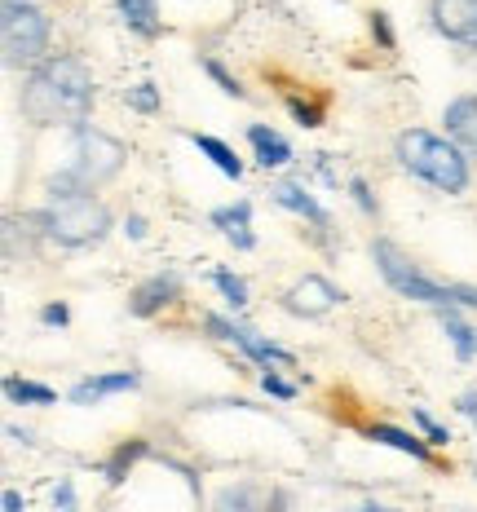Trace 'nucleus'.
Segmentation results:
<instances>
[{
  "instance_id": "f257e3e1",
  "label": "nucleus",
  "mask_w": 477,
  "mask_h": 512,
  "mask_svg": "<svg viewBox=\"0 0 477 512\" xmlns=\"http://www.w3.org/2000/svg\"><path fill=\"white\" fill-rule=\"evenodd\" d=\"M23 115L31 124H71L80 128L93 111V76L80 58L62 53V58L40 62L23 84Z\"/></svg>"
},
{
  "instance_id": "f03ea898",
  "label": "nucleus",
  "mask_w": 477,
  "mask_h": 512,
  "mask_svg": "<svg viewBox=\"0 0 477 512\" xmlns=\"http://www.w3.org/2000/svg\"><path fill=\"white\" fill-rule=\"evenodd\" d=\"M398 159L411 177L429 181L442 195H464L469 190V159L447 137H433L424 128H407V133H398Z\"/></svg>"
},
{
  "instance_id": "7ed1b4c3",
  "label": "nucleus",
  "mask_w": 477,
  "mask_h": 512,
  "mask_svg": "<svg viewBox=\"0 0 477 512\" xmlns=\"http://www.w3.org/2000/svg\"><path fill=\"white\" fill-rule=\"evenodd\" d=\"M371 256H376V265H380V274H385V283L394 287L398 296H407V301H420V305H433V309H455V305L477 309V287L429 279V274H424L420 265L411 261V256H402L389 239H376V243H371Z\"/></svg>"
},
{
  "instance_id": "20e7f679",
  "label": "nucleus",
  "mask_w": 477,
  "mask_h": 512,
  "mask_svg": "<svg viewBox=\"0 0 477 512\" xmlns=\"http://www.w3.org/2000/svg\"><path fill=\"white\" fill-rule=\"evenodd\" d=\"M124 168V146L115 137H106L102 128L80 124L76 128V159L62 177L49 181V195L53 199H71V195H89L93 186L111 181Z\"/></svg>"
},
{
  "instance_id": "39448f33",
  "label": "nucleus",
  "mask_w": 477,
  "mask_h": 512,
  "mask_svg": "<svg viewBox=\"0 0 477 512\" xmlns=\"http://www.w3.org/2000/svg\"><path fill=\"white\" fill-rule=\"evenodd\" d=\"M31 226H40V234H49L58 248H89L111 230V212L89 195H71V199H53L45 212L27 217Z\"/></svg>"
},
{
  "instance_id": "423d86ee",
  "label": "nucleus",
  "mask_w": 477,
  "mask_h": 512,
  "mask_svg": "<svg viewBox=\"0 0 477 512\" xmlns=\"http://www.w3.org/2000/svg\"><path fill=\"white\" fill-rule=\"evenodd\" d=\"M0 45L9 67L36 62L49 49V14L36 0H5L0 5Z\"/></svg>"
},
{
  "instance_id": "0eeeda50",
  "label": "nucleus",
  "mask_w": 477,
  "mask_h": 512,
  "mask_svg": "<svg viewBox=\"0 0 477 512\" xmlns=\"http://www.w3.org/2000/svg\"><path fill=\"white\" fill-rule=\"evenodd\" d=\"M208 332L212 336H221V340H235V345L243 349L248 358H257V362H292V354L283 345H274V340H265L257 336L252 327H243V323H230V318H221V314H208Z\"/></svg>"
},
{
  "instance_id": "6e6552de",
  "label": "nucleus",
  "mask_w": 477,
  "mask_h": 512,
  "mask_svg": "<svg viewBox=\"0 0 477 512\" xmlns=\"http://www.w3.org/2000/svg\"><path fill=\"white\" fill-rule=\"evenodd\" d=\"M433 27L455 45L477 49V0H433Z\"/></svg>"
},
{
  "instance_id": "1a4fd4ad",
  "label": "nucleus",
  "mask_w": 477,
  "mask_h": 512,
  "mask_svg": "<svg viewBox=\"0 0 477 512\" xmlns=\"http://www.w3.org/2000/svg\"><path fill=\"white\" fill-rule=\"evenodd\" d=\"M341 301H345V296L336 292V287L327 283L323 274H305V279L296 283L288 296H283L288 314H301V318H318V314H327V309H336Z\"/></svg>"
},
{
  "instance_id": "9d476101",
  "label": "nucleus",
  "mask_w": 477,
  "mask_h": 512,
  "mask_svg": "<svg viewBox=\"0 0 477 512\" xmlns=\"http://www.w3.org/2000/svg\"><path fill=\"white\" fill-rule=\"evenodd\" d=\"M177 292H182V283H177V274H155V279L137 283L133 296H129V314L133 318H151L159 314L164 305L177 301Z\"/></svg>"
},
{
  "instance_id": "9b49d317",
  "label": "nucleus",
  "mask_w": 477,
  "mask_h": 512,
  "mask_svg": "<svg viewBox=\"0 0 477 512\" xmlns=\"http://www.w3.org/2000/svg\"><path fill=\"white\" fill-rule=\"evenodd\" d=\"M142 384V376L137 371H106V376H89V380H80L76 389H71V402L76 407H98L102 398H111V393H129Z\"/></svg>"
},
{
  "instance_id": "f8f14e48",
  "label": "nucleus",
  "mask_w": 477,
  "mask_h": 512,
  "mask_svg": "<svg viewBox=\"0 0 477 512\" xmlns=\"http://www.w3.org/2000/svg\"><path fill=\"white\" fill-rule=\"evenodd\" d=\"M442 124H447V133H451L455 146H464L469 155H477V93L455 98L447 106V115H442Z\"/></svg>"
},
{
  "instance_id": "ddd939ff",
  "label": "nucleus",
  "mask_w": 477,
  "mask_h": 512,
  "mask_svg": "<svg viewBox=\"0 0 477 512\" xmlns=\"http://www.w3.org/2000/svg\"><path fill=\"white\" fill-rule=\"evenodd\" d=\"M212 226L226 230V239L235 243L239 252L257 248V234H252V204H248V199H239L235 208H217V212H212Z\"/></svg>"
},
{
  "instance_id": "4468645a",
  "label": "nucleus",
  "mask_w": 477,
  "mask_h": 512,
  "mask_svg": "<svg viewBox=\"0 0 477 512\" xmlns=\"http://www.w3.org/2000/svg\"><path fill=\"white\" fill-rule=\"evenodd\" d=\"M270 195H274V204H279V208L301 212V217H310L314 226H323V230L332 226V221H327V212H323V204H318L305 186H296V181H279V186H270Z\"/></svg>"
},
{
  "instance_id": "2eb2a0df",
  "label": "nucleus",
  "mask_w": 477,
  "mask_h": 512,
  "mask_svg": "<svg viewBox=\"0 0 477 512\" xmlns=\"http://www.w3.org/2000/svg\"><path fill=\"white\" fill-rule=\"evenodd\" d=\"M248 142H252V151H257V164H261V168H283V164H292L288 137H279L274 128L252 124V128H248Z\"/></svg>"
},
{
  "instance_id": "dca6fc26",
  "label": "nucleus",
  "mask_w": 477,
  "mask_h": 512,
  "mask_svg": "<svg viewBox=\"0 0 477 512\" xmlns=\"http://www.w3.org/2000/svg\"><path fill=\"white\" fill-rule=\"evenodd\" d=\"M120 18L137 36H146V40L159 36V0H120Z\"/></svg>"
},
{
  "instance_id": "f3484780",
  "label": "nucleus",
  "mask_w": 477,
  "mask_h": 512,
  "mask_svg": "<svg viewBox=\"0 0 477 512\" xmlns=\"http://www.w3.org/2000/svg\"><path fill=\"white\" fill-rule=\"evenodd\" d=\"M367 437H371V442H385V446H394V451L411 455V460H429V442H420V437H411V433L394 429V424H371Z\"/></svg>"
},
{
  "instance_id": "a211bd4d",
  "label": "nucleus",
  "mask_w": 477,
  "mask_h": 512,
  "mask_svg": "<svg viewBox=\"0 0 477 512\" xmlns=\"http://www.w3.org/2000/svg\"><path fill=\"white\" fill-rule=\"evenodd\" d=\"M190 142H195L199 151H204V155H208L212 164H217V168H221V173H226V177H235V181L243 177V164L235 159V151H230V146L221 142V137H208V133H190Z\"/></svg>"
},
{
  "instance_id": "6ab92c4d",
  "label": "nucleus",
  "mask_w": 477,
  "mask_h": 512,
  "mask_svg": "<svg viewBox=\"0 0 477 512\" xmlns=\"http://www.w3.org/2000/svg\"><path fill=\"white\" fill-rule=\"evenodd\" d=\"M438 323H442V332L451 336V345H455V354H460V362H469L477 354V332L469 323H460L455 318V309H438Z\"/></svg>"
},
{
  "instance_id": "aec40b11",
  "label": "nucleus",
  "mask_w": 477,
  "mask_h": 512,
  "mask_svg": "<svg viewBox=\"0 0 477 512\" xmlns=\"http://www.w3.org/2000/svg\"><path fill=\"white\" fill-rule=\"evenodd\" d=\"M142 455H146V442H142V437H133V442H124L120 451H115L111 460H106V482H111V486H120V482H124V473H129V468H133L137 460H142Z\"/></svg>"
},
{
  "instance_id": "412c9836",
  "label": "nucleus",
  "mask_w": 477,
  "mask_h": 512,
  "mask_svg": "<svg viewBox=\"0 0 477 512\" xmlns=\"http://www.w3.org/2000/svg\"><path fill=\"white\" fill-rule=\"evenodd\" d=\"M5 398H9V402H36V407H49L58 393H53L49 384H31V380L5 376Z\"/></svg>"
},
{
  "instance_id": "4be33fe9",
  "label": "nucleus",
  "mask_w": 477,
  "mask_h": 512,
  "mask_svg": "<svg viewBox=\"0 0 477 512\" xmlns=\"http://www.w3.org/2000/svg\"><path fill=\"white\" fill-rule=\"evenodd\" d=\"M217 512H257V490L252 486H226L217 495Z\"/></svg>"
},
{
  "instance_id": "5701e85b",
  "label": "nucleus",
  "mask_w": 477,
  "mask_h": 512,
  "mask_svg": "<svg viewBox=\"0 0 477 512\" xmlns=\"http://www.w3.org/2000/svg\"><path fill=\"white\" fill-rule=\"evenodd\" d=\"M212 283L221 287V296H226V301L235 305V309L248 305V283H243L239 274H230V270H212Z\"/></svg>"
},
{
  "instance_id": "b1692460",
  "label": "nucleus",
  "mask_w": 477,
  "mask_h": 512,
  "mask_svg": "<svg viewBox=\"0 0 477 512\" xmlns=\"http://www.w3.org/2000/svg\"><path fill=\"white\" fill-rule=\"evenodd\" d=\"M124 102H129L133 111L151 115V111H159V89H155V84H133V89L124 93Z\"/></svg>"
},
{
  "instance_id": "393cba45",
  "label": "nucleus",
  "mask_w": 477,
  "mask_h": 512,
  "mask_svg": "<svg viewBox=\"0 0 477 512\" xmlns=\"http://www.w3.org/2000/svg\"><path fill=\"white\" fill-rule=\"evenodd\" d=\"M204 71H208V76H212V80H217V84H221V93H230V98H243V84H239L235 76H230V71H226V67H221V62H217V58H204Z\"/></svg>"
},
{
  "instance_id": "a878e982",
  "label": "nucleus",
  "mask_w": 477,
  "mask_h": 512,
  "mask_svg": "<svg viewBox=\"0 0 477 512\" xmlns=\"http://www.w3.org/2000/svg\"><path fill=\"white\" fill-rule=\"evenodd\" d=\"M261 389L270 393V398H283V402H288V398H296V384H288V380L279 376V371H270V367L261 371Z\"/></svg>"
},
{
  "instance_id": "bb28decb",
  "label": "nucleus",
  "mask_w": 477,
  "mask_h": 512,
  "mask_svg": "<svg viewBox=\"0 0 477 512\" xmlns=\"http://www.w3.org/2000/svg\"><path fill=\"white\" fill-rule=\"evenodd\" d=\"M367 18H371V36H376L385 49H394L398 40H394V27H389V14H385V9H371Z\"/></svg>"
},
{
  "instance_id": "cd10ccee",
  "label": "nucleus",
  "mask_w": 477,
  "mask_h": 512,
  "mask_svg": "<svg viewBox=\"0 0 477 512\" xmlns=\"http://www.w3.org/2000/svg\"><path fill=\"white\" fill-rule=\"evenodd\" d=\"M411 415H416V424H420V429H424V437H429V442H451V433H447V429H442V424H438V420H433V415H429V411H424V407H416V411H411Z\"/></svg>"
},
{
  "instance_id": "c85d7f7f",
  "label": "nucleus",
  "mask_w": 477,
  "mask_h": 512,
  "mask_svg": "<svg viewBox=\"0 0 477 512\" xmlns=\"http://www.w3.org/2000/svg\"><path fill=\"white\" fill-rule=\"evenodd\" d=\"M53 508H58V512H76V486L58 482V490H53Z\"/></svg>"
},
{
  "instance_id": "c756f323",
  "label": "nucleus",
  "mask_w": 477,
  "mask_h": 512,
  "mask_svg": "<svg viewBox=\"0 0 477 512\" xmlns=\"http://www.w3.org/2000/svg\"><path fill=\"white\" fill-rule=\"evenodd\" d=\"M349 190H354L358 208H363V212H376V199H371V190H367V181H363V177H354V181H349Z\"/></svg>"
},
{
  "instance_id": "7c9ffc66",
  "label": "nucleus",
  "mask_w": 477,
  "mask_h": 512,
  "mask_svg": "<svg viewBox=\"0 0 477 512\" xmlns=\"http://www.w3.org/2000/svg\"><path fill=\"white\" fill-rule=\"evenodd\" d=\"M292 115H296V120H301L305 128H318V111H314V106H305V102L292 98Z\"/></svg>"
},
{
  "instance_id": "2f4dec72",
  "label": "nucleus",
  "mask_w": 477,
  "mask_h": 512,
  "mask_svg": "<svg viewBox=\"0 0 477 512\" xmlns=\"http://www.w3.org/2000/svg\"><path fill=\"white\" fill-rule=\"evenodd\" d=\"M40 318H45L49 327H62V323H67L71 314H67V305H45V314H40Z\"/></svg>"
},
{
  "instance_id": "473e14b6",
  "label": "nucleus",
  "mask_w": 477,
  "mask_h": 512,
  "mask_svg": "<svg viewBox=\"0 0 477 512\" xmlns=\"http://www.w3.org/2000/svg\"><path fill=\"white\" fill-rule=\"evenodd\" d=\"M124 234H129V239H146V221L142 217H129V221H124Z\"/></svg>"
},
{
  "instance_id": "72a5a7b5",
  "label": "nucleus",
  "mask_w": 477,
  "mask_h": 512,
  "mask_svg": "<svg viewBox=\"0 0 477 512\" xmlns=\"http://www.w3.org/2000/svg\"><path fill=\"white\" fill-rule=\"evenodd\" d=\"M27 504H23V495L18 490H5V512H23Z\"/></svg>"
},
{
  "instance_id": "f704fd0d",
  "label": "nucleus",
  "mask_w": 477,
  "mask_h": 512,
  "mask_svg": "<svg viewBox=\"0 0 477 512\" xmlns=\"http://www.w3.org/2000/svg\"><path fill=\"white\" fill-rule=\"evenodd\" d=\"M460 411L469 415V420H477V393H464V398H460Z\"/></svg>"
},
{
  "instance_id": "c9c22d12",
  "label": "nucleus",
  "mask_w": 477,
  "mask_h": 512,
  "mask_svg": "<svg viewBox=\"0 0 477 512\" xmlns=\"http://www.w3.org/2000/svg\"><path fill=\"white\" fill-rule=\"evenodd\" d=\"M9 437H14V442H31V433H23V429H18V424H9V429H5Z\"/></svg>"
},
{
  "instance_id": "e433bc0d",
  "label": "nucleus",
  "mask_w": 477,
  "mask_h": 512,
  "mask_svg": "<svg viewBox=\"0 0 477 512\" xmlns=\"http://www.w3.org/2000/svg\"><path fill=\"white\" fill-rule=\"evenodd\" d=\"M358 512H394V508H376V504H363Z\"/></svg>"
}]
</instances>
